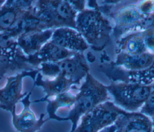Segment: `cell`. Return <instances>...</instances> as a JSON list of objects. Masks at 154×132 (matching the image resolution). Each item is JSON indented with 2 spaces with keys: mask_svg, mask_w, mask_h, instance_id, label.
<instances>
[{
  "mask_svg": "<svg viewBox=\"0 0 154 132\" xmlns=\"http://www.w3.org/2000/svg\"><path fill=\"white\" fill-rule=\"evenodd\" d=\"M98 8L112 20V34L116 41L129 33L141 31L154 26V13L143 14L137 2L104 1L98 3Z\"/></svg>",
  "mask_w": 154,
  "mask_h": 132,
  "instance_id": "1",
  "label": "cell"
},
{
  "mask_svg": "<svg viewBox=\"0 0 154 132\" xmlns=\"http://www.w3.org/2000/svg\"><path fill=\"white\" fill-rule=\"evenodd\" d=\"M88 8L78 13L76 29L94 51H102L111 41L113 25L100 12L96 1H87Z\"/></svg>",
  "mask_w": 154,
  "mask_h": 132,
  "instance_id": "2",
  "label": "cell"
},
{
  "mask_svg": "<svg viewBox=\"0 0 154 132\" xmlns=\"http://www.w3.org/2000/svg\"><path fill=\"white\" fill-rule=\"evenodd\" d=\"M78 92L75 94L74 104L66 116H60V121H70L72 128L70 132H74L79 120L82 116L97 106L109 100L110 96L104 85L91 74L88 73L80 88H76Z\"/></svg>",
  "mask_w": 154,
  "mask_h": 132,
  "instance_id": "3",
  "label": "cell"
},
{
  "mask_svg": "<svg viewBox=\"0 0 154 132\" xmlns=\"http://www.w3.org/2000/svg\"><path fill=\"white\" fill-rule=\"evenodd\" d=\"M34 7L45 30L63 27L76 29L78 13L69 1H34Z\"/></svg>",
  "mask_w": 154,
  "mask_h": 132,
  "instance_id": "4",
  "label": "cell"
},
{
  "mask_svg": "<svg viewBox=\"0 0 154 132\" xmlns=\"http://www.w3.org/2000/svg\"><path fill=\"white\" fill-rule=\"evenodd\" d=\"M106 88L117 106L126 112H139L146 101L151 85L111 82Z\"/></svg>",
  "mask_w": 154,
  "mask_h": 132,
  "instance_id": "5",
  "label": "cell"
},
{
  "mask_svg": "<svg viewBox=\"0 0 154 132\" xmlns=\"http://www.w3.org/2000/svg\"><path fill=\"white\" fill-rule=\"evenodd\" d=\"M38 70L42 76L52 77L63 74L74 85H78L89 73L90 67L84 53L78 52L71 57L57 62L42 63L38 66Z\"/></svg>",
  "mask_w": 154,
  "mask_h": 132,
  "instance_id": "6",
  "label": "cell"
},
{
  "mask_svg": "<svg viewBox=\"0 0 154 132\" xmlns=\"http://www.w3.org/2000/svg\"><path fill=\"white\" fill-rule=\"evenodd\" d=\"M125 110L109 100L100 104L81 118L74 132H99L115 123Z\"/></svg>",
  "mask_w": 154,
  "mask_h": 132,
  "instance_id": "7",
  "label": "cell"
},
{
  "mask_svg": "<svg viewBox=\"0 0 154 132\" xmlns=\"http://www.w3.org/2000/svg\"><path fill=\"white\" fill-rule=\"evenodd\" d=\"M100 61L99 70L111 82L134 83L144 85H150L154 83V62L144 70L128 71L116 66L105 52L101 55Z\"/></svg>",
  "mask_w": 154,
  "mask_h": 132,
  "instance_id": "8",
  "label": "cell"
},
{
  "mask_svg": "<svg viewBox=\"0 0 154 132\" xmlns=\"http://www.w3.org/2000/svg\"><path fill=\"white\" fill-rule=\"evenodd\" d=\"M39 73V70L36 69L32 71H23L14 76L6 77L7 82L5 86L0 88V108L10 113L16 110V104L28 92H22L23 79L29 76L34 81Z\"/></svg>",
  "mask_w": 154,
  "mask_h": 132,
  "instance_id": "9",
  "label": "cell"
},
{
  "mask_svg": "<svg viewBox=\"0 0 154 132\" xmlns=\"http://www.w3.org/2000/svg\"><path fill=\"white\" fill-rule=\"evenodd\" d=\"M34 87L32 86L27 95L20 102L23 104V109L19 113H16V110H13L12 116V124L14 128L19 132H37L48 121L49 118L44 119L45 113H42L37 119L34 112L31 109L30 97Z\"/></svg>",
  "mask_w": 154,
  "mask_h": 132,
  "instance_id": "10",
  "label": "cell"
},
{
  "mask_svg": "<svg viewBox=\"0 0 154 132\" xmlns=\"http://www.w3.org/2000/svg\"><path fill=\"white\" fill-rule=\"evenodd\" d=\"M34 1L8 0L0 8V32H10L23 13L33 5Z\"/></svg>",
  "mask_w": 154,
  "mask_h": 132,
  "instance_id": "11",
  "label": "cell"
},
{
  "mask_svg": "<svg viewBox=\"0 0 154 132\" xmlns=\"http://www.w3.org/2000/svg\"><path fill=\"white\" fill-rule=\"evenodd\" d=\"M50 41L75 52L83 53L89 47L84 37L76 29L68 27L55 29Z\"/></svg>",
  "mask_w": 154,
  "mask_h": 132,
  "instance_id": "12",
  "label": "cell"
},
{
  "mask_svg": "<svg viewBox=\"0 0 154 132\" xmlns=\"http://www.w3.org/2000/svg\"><path fill=\"white\" fill-rule=\"evenodd\" d=\"M114 124L117 132H152L151 118L140 112L125 111L119 116Z\"/></svg>",
  "mask_w": 154,
  "mask_h": 132,
  "instance_id": "13",
  "label": "cell"
},
{
  "mask_svg": "<svg viewBox=\"0 0 154 132\" xmlns=\"http://www.w3.org/2000/svg\"><path fill=\"white\" fill-rule=\"evenodd\" d=\"M36 69L28 63V57L21 49L12 52L0 50V80L5 79L6 74Z\"/></svg>",
  "mask_w": 154,
  "mask_h": 132,
  "instance_id": "14",
  "label": "cell"
},
{
  "mask_svg": "<svg viewBox=\"0 0 154 132\" xmlns=\"http://www.w3.org/2000/svg\"><path fill=\"white\" fill-rule=\"evenodd\" d=\"M78 52H72L62 48L51 41L47 42L37 52L27 56L28 63L38 69L42 63L57 62L71 57Z\"/></svg>",
  "mask_w": 154,
  "mask_h": 132,
  "instance_id": "15",
  "label": "cell"
},
{
  "mask_svg": "<svg viewBox=\"0 0 154 132\" xmlns=\"http://www.w3.org/2000/svg\"><path fill=\"white\" fill-rule=\"evenodd\" d=\"M73 85V83L63 74H60L52 79L45 80L42 74L39 73L34 80L33 86L42 88L45 95L42 98L32 101V103H40L43 100L69 91Z\"/></svg>",
  "mask_w": 154,
  "mask_h": 132,
  "instance_id": "16",
  "label": "cell"
},
{
  "mask_svg": "<svg viewBox=\"0 0 154 132\" xmlns=\"http://www.w3.org/2000/svg\"><path fill=\"white\" fill-rule=\"evenodd\" d=\"M114 64L128 71H138L150 67L154 62V54L145 52L138 55H129L123 52L117 53Z\"/></svg>",
  "mask_w": 154,
  "mask_h": 132,
  "instance_id": "17",
  "label": "cell"
},
{
  "mask_svg": "<svg viewBox=\"0 0 154 132\" xmlns=\"http://www.w3.org/2000/svg\"><path fill=\"white\" fill-rule=\"evenodd\" d=\"M54 29L22 35L16 38L18 46L26 56L32 55L40 50L44 44L49 41Z\"/></svg>",
  "mask_w": 154,
  "mask_h": 132,
  "instance_id": "18",
  "label": "cell"
},
{
  "mask_svg": "<svg viewBox=\"0 0 154 132\" xmlns=\"http://www.w3.org/2000/svg\"><path fill=\"white\" fill-rule=\"evenodd\" d=\"M116 53L138 55L147 52L144 47L141 31L129 33L116 41Z\"/></svg>",
  "mask_w": 154,
  "mask_h": 132,
  "instance_id": "19",
  "label": "cell"
},
{
  "mask_svg": "<svg viewBox=\"0 0 154 132\" xmlns=\"http://www.w3.org/2000/svg\"><path fill=\"white\" fill-rule=\"evenodd\" d=\"M75 98V94L69 91L43 100L41 102L46 101L48 103L46 112L49 116V119H54L59 121L60 116L56 115L57 111L61 107L70 108L74 104Z\"/></svg>",
  "mask_w": 154,
  "mask_h": 132,
  "instance_id": "20",
  "label": "cell"
},
{
  "mask_svg": "<svg viewBox=\"0 0 154 132\" xmlns=\"http://www.w3.org/2000/svg\"><path fill=\"white\" fill-rule=\"evenodd\" d=\"M141 34L146 52L154 54V26L141 31Z\"/></svg>",
  "mask_w": 154,
  "mask_h": 132,
  "instance_id": "21",
  "label": "cell"
},
{
  "mask_svg": "<svg viewBox=\"0 0 154 132\" xmlns=\"http://www.w3.org/2000/svg\"><path fill=\"white\" fill-rule=\"evenodd\" d=\"M139 112L151 118L154 117V83L151 85L147 99Z\"/></svg>",
  "mask_w": 154,
  "mask_h": 132,
  "instance_id": "22",
  "label": "cell"
},
{
  "mask_svg": "<svg viewBox=\"0 0 154 132\" xmlns=\"http://www.w3.org/2000/svg\"><path fill=\"white\" fill-rule=\"evenodd\" d=\"M140 11L144 15L149 16L154 13V1H141L137 2Z\"/></svg>",
  "mask_w": 154,
  "mask_h": 132,
  "instance_id": "23",
  "label": "cell"
},
{
  "mask_svg": "<svg viewBox=\"0 0 154 132\" xmlns=\"http://www.w3.org/2000/svg\"><path fill=\"white\" fill-rule=\"evenodd\" d=\"M69 2L78 13L81 12L85 8V5L87 3L86 1H69Z\"/></svg>",
  "mask_w": 154,
  "mask_h": 132,
  "instance_id": "24",
  "label": "cell"
},
{
  "mask_svg": "<svg viewBox=\"0 0 154 132\" xmlns=\"http://www.w3.org/2000/svg\"><path fill=\"white\" fill-rule=\"evenodd\" d=\"M99 132H117V127L116 125L114 124L110 126L106 127L100 130Z\"/></svg>",
  "mask_w": 154,
  "mask_h": 132,
  "instance_id": "25",
  "label": "cell"
},
{
  "mask_svg": "<svg viewBox=\"0 0 154 132\" xmlns=\"http://www.w3.org/2000/svg\"><path fill=\"white\" fill-rule=\"evenodd\" d=\"M87 61L90 62V63H93V62L95 61L96 60V58L95 56L90 52H88L87 54Z\"/></svg>",
  "mask_w": 154,
  "mask_h": 132,
  "instance_id": "26",
  "label": "cell"
},
{
  "mask_svg": "<svg viewBox=\"0 0 154 132\" xmlns=\"http://www.w3.org/2000/svg\"><path fill=\"white\" fill-rule=\"evenodd\" d=\"M152 132H154V117L152 118Z\"/></svg>",
  "mask_w": 154,
  "mask_h": 132,
  "instance_id": "27",
  "label": "cell"
},
{
  "mask_svg": "<svg viewBox=\"0 0 154 132\" xmlns=\"http://www.w3.org/2000/svg\"><path fill=\"white\" fill-rule=\"evenodd\" d=\"M5 2V1L4 0H0V8L3 5V4Z\"/></svg>",
  "mask_w": 154,
  "mask_h": 132,
  "instance_id": "28",
  "label": "cell"
}]
</instances>
